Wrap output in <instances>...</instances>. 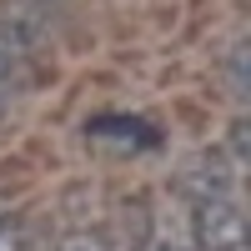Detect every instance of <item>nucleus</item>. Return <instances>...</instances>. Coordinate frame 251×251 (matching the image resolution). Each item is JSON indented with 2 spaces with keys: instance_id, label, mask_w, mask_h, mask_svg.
<instances>
[{
  "instance_id": "3",
  "label": "nucleus",
  "mask_w": 251,
  "mask_h": 251,
  "mask_svg": "<svg viewBox=\"0 0 251 251\" xmlns=\"http://www.w3.org/2000/svg\"><path fill=\"white\" fill-rule=\"evenodd\" d=\"M5 106H10V86H5V75H0V116H5Z\"/></svg>"
},
{
  "instance_id": "4",
  "label": "nucleus",
  "mask_w": 251,
  "mask_h": 251,
  "mask_svg": "<svg viewBox=\"0 0 251 251\" xmlns=\"http://www.w3.org/2000/svg\"><path fill=\"white\" fill-rule=\"evenodd\" d=\"M156 251H181V246H156Z\"/></svg>"
},
{
  "instance_id": "2",
  "label": "nucleus",
  "mask_w": 251,
  "mask_h": 251,
  "mask_svg": "<svg viewBox=\"0 0 251 251\" xmlns=\"http://www.w3.org/2000/svg\"><path fill=\"white\" fill-rule=\"evenodd\" d=\"M0 251H25V226L10 211H0Z\"/></svg>"
},
{
  "instance_id": "1",
  "label": "nucleus",
  "mask_w": 251,
  "mask_h": 251,
  "mask_svg": "<svg viewBox=\"0 0 251 251\" xmlns=\"http://www.w3.org/2000/svg\"><path fill=\"white\" fill-rule=\"evenodd\" d=\"M191 231H196V246H201V251H241V246H246V216H241L226 196L196 201Z\"/></svg>"
}]
</instances>
